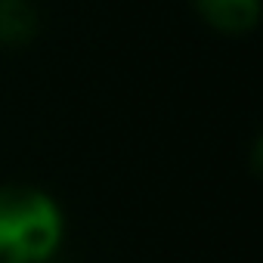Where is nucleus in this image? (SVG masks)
<instances>
[{"instance_id": "obj_2", "label": "nucleus", "mask_w": 263, "mask_h": 263, "mask_svg": "<svg viewBox=\"0 0 263 263\" xmlns=\"http://www.w3.org/2000/svg\"><path fill=\"white\" fill-rule=\"evenodd\" d=\"M195 7L223 31H245L260 16V0H195Z\"/></svg>"}, {"instance_id": "obj_3", "label": "nucleus", "mask_w": 263, "mask_h": 263, "mask_svg": "<svg viewBox=\"0 0 263 263\" xmlns=\"http://www.w3.org/2000/svg\"><path fill=\"white\" fill-rule=\"evenodd\" d=\"M41 28L31 0H0V44H28Z\"/></svg>"}, {"instance_id": "obj_1", "label": "nucleus", "mask_w": 263, "mask_h": 263, "mask_svg": "<svg viewBox=\"0 0 263 263\" xmlns=\"http://www.w3.org/2000/svg\"><path fill=\"white\" fill-rule=\"evenodd\" d=\"M65 238V214L34 186L0 189V263H47Z\"/></svg>"}]
</instances>
